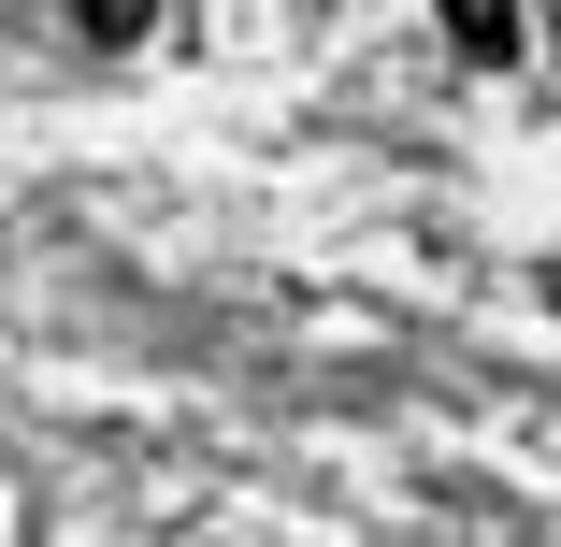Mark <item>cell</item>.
<instances>
[{"mask_svg":"<svg viewBox=\"0 0 561 547\" xmlns=\"http://www.w3.org/2000/svg\"><path fill=\"white\" fill-rule=\"evenodd\" d=\"M446 44H461L476 72H504V58L533 44V15H518V0H446Z\"/></svg>","mask_w":561,"mask_h":547,"instance_id":"1","label":"cell"},{"mask_svg":"<svg viewBox=\"0 0 561 547\" xmlns=\"http://www.w3.org/2000/svg\"><path fill=\"white\" fill-rule=\"evenodd\" d=\"M145 15H159V0H58L72 44H145Z\"/></svg>","mask_w":561,"mask_h":547,"instance_id":"2","label":"cell"},{"mask_svg":"<svg viewBox=\"0 0 561 547\" xmlns=\"http://www.w3.org/2000/svg\"><path fill=\"white\" fill-rule=\"evenodd\" d=\"M547 15H561V0H547Z\"/></svg>","mask_w":561,"mask_h":547,"instance_id":"3","label":"cell"}]
</instances>
